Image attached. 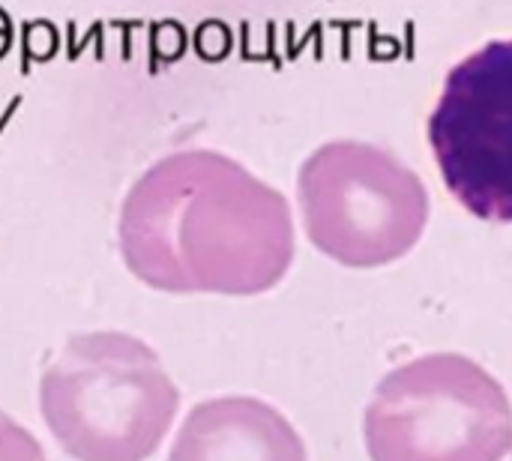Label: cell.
Masks as SVG:
<instances>
[{
  "label": "cell",
  "mask_w": 512,
  "mask_h": 461,
  "mask_svg": "<svg viewBox=\"0 0 512 461\" xmlns=\"http://www.w3.org/2000/svg\"><path fill=\"white\" fill-rule=\"evenodd\" d=\"M123 264L168 294L255 297L294 261L285 195L219 150H177L126 192L117 222Z\"/></svg>",
  "instance_id": "1"
},
{
  "label": "cell",
  "mask_w": 512,
  "mask_h": 461,
  "mask_svg": "<svg viewBox=\"0 0 512 461\" xmlns=\"http://www.w3.org/2000/svg\"><path fill=\"white\" fill-rule=\"evenodd\" d=\"M168 461H306V447L276 408L225 396L189 411Z\"/></svg>",
  "instance_id": "6"
},
{
  "label": "cell",
  "mask_w": 512,
  "mask_h": 461,
  "mask_svg": "<svg viewBox=\"0 0 512 461\" xmlns=\"http://www.w3.org/2000/svg\"><path fill=\"white\" fill-rule=\"evenodd\" d=\"M0 461H45L36 438L0 411Z\"/></svg>",
  "instance_id": "7"
},
{
  "label": "cell",
  "mask_w": 512,
  "mask_h": 461,
  "mask_svg": "<svg viewBox=\"0 0 512 461\" xmlns=\"http://www.w3.org/2000/svg\"><path fill=\"white\" fill-rule=\"evenodd\" d=\"M297 195L312 246L357 270L405 258L429 222L423 180L366 141L318 147L300 168Z\"/></svg>",
  "instance_id": "4"
},
{
  "label": "cell",
  "mask_w": 512,
  "mask_h": 461,
  "mask_svg": "<svg viewBox=\"0 0 512 461\" xmlns=\"http://www.w3.org/2000/svg\"><path fill=\"white\" fill-rule=\"evenodd\" d=\"M429 144L450 195L477 219L512 222V39L462 57L429 117Z\"/></svg>",
  "instance_id": "5"
},
{
  "label": "cell",
  "mask_w": 512,
  "mask_h": 461,
  "mask_svg": "<svg viewBox=\"0 0 512 461\" xmlns=\"http://www.w3.org/2000/svg\"><path fill=\"white\" fill-rule=\"evenodd\" d=\"M177 408L156 351L114 330L72 336L39 381V411L75 461L150 459Z\"/></svg>",
  "instance_id": "2"
},
{
  "label": "cell",
  "mask_w": 512,
  "mask_h": 461,
  "mask_svg": "<svg viewBox=\"0 0 512 461\" xmlns=\"http://www.w3.org/2000/svg\"><path fill=\"white\" fill-rule=\"evenodd\" d=\"M372 461H504L512 405L462 354H429L390 372L366 411Z\"/></svg>",
  "instance_id": "3"
}]
</instances>
